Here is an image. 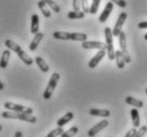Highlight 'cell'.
Instances as JSON below:
<instances>
[{
  "label": "cell",
  "mask_w": 147,
  "mask_h": 137,
  "mask_svg": "<svg viewBox=\"0 0 147 137\" xmlns=\"http://www.w3.org/2000/svg\"><path fill=\"white\" fill-rule=\"evenodd\" d=\"M17 114H18V113H16V112L5 111L1 114V116L5 119H17Z\"/></svg>",
  "instance_id": "f1b7e54d"
},
{
  "label": "cell",
  "mask_w": 147,
  "mask_h": 137,
  "mask_svg": "<svg viewBox=\"0 0 147 137\" xmlns=\"http://www.w3.org/2000/svg\"><path fill=\"white\" fill-rule=\"evenodd\" d=\"M52 36L55 39H60V41H70V33L69 32H62V31H55L53 32Z\"/></svg>",
  "instance_id": "44dd1931"
},
{
  "label": "cell",
  "mask_w": 147,
  "mask_h": 137,
  "mask_svg": "<svg viewBox=\"0 0 147 137\" xmlns=\"http://www.w3.org/2000/svg\"><path fill=\"white\" fill-rule=\"evenodd\" d=\"M144 38H145V41H147V33L145 34V36H144Z\"/></svg>",
  "instance_id": "f35d334b"
},
{
  "label": "cell",
  "mask_w": 147,
  "mask_h": 137,
  "mask_svg": "<svg viewBox=\"0 0 147 137\" xmlns=\"http://www.w3.org/2000/svg\"><path fill=\"white\" fill-rule=\"evenodd\" d=\"M145 93H146V94H147V88H146V90H145Z\"/></svg>",
  "instance_id": "60d3db41"
},
{
  "label": "cell",
  "mask_w": 147,
  "mask_h": 137,
  "mask_svg": "<svg viewBox=\"0 0 147 137\" xmlns=\"http://www.w3.org/2000/svg\"><path fill=\"white\" fill-rule=\"evenodd\" d=\"M106 53H107V52H106V49H101V50H99V51L97 52L95 55L91 59V61L88 62V67H90L91 69H94V68L99 64L100 61L105 57Z\"/></svg>",
  "instance_id": "8992f818"
},
{
  "label": "cell",
  "mask_w": 147,
  "mask_h": 137,
  "mask_svg": "<svg viewBox=\"0 0 147 137\" xmlns=\"http://www.w3.org/2000/svg\"><path fill=\"white\" fill-rule=\"evenodd\" d=\"M130 115H131V120H132V124L134 129H138L140 128L141 124V119H140V114H139V111L138 108H132L130 111Z\"/></svg>",
  "instance_id": "8fae6325"
},
{
  "label": "cell",
  "mask_w": 147,
  "mask_h": 137,
  "mask_svg": "<svg viewBox=\"0 0 147 137\" xmlns=\"http://www.w3.org/2000/svg\"><path fill=\"white\" fill-rule=\"evenodd\" d=\"M82 48L83 49H106V44H103L101 41H85L82 43Z\"/></svg>",
  "instance_id": "ba28073f"
},
{
  "label": "cell",
  "mask_w": 147,
  "mask_h": 137,
  "mask_svg": "<svg viewBox=\"0 0 147 137\" xmlns=\"http://www.w3.org/2000/svg\"><path fill=\"white\" fill-rule=\"evenodd\" d=\"M70 41L83 43V41H88V35L85 33H80V32H71L70 33Z\"/></svg>",
  "instance_id": "ffe728a7"
},
{
  "label": "cell",
  "mask_w": 147,
  "mask_h": 137,
  "mask_svg": "<svg viewBox=\"0 0 147 137\" xmlns=\"http://www.w3.org/2000/svg\"><path fill=\"white\" fill-rule=\"evenodd\" d=\"M42 1H44L45 3L47 4L48 7H50L55 13H60V12H61V7H60V5L57 3V2H55L53 0H42Z\"/></svg>",
  "instance_id": "d4e9b609"
},
{
  "label": "cell",
  "mask_w": 147,
  "mask_h": 137,
  "mask_svg": "<svg viewBox=\"0 0 147 137\" xmlns=\"http://www.w3.org/2000/svg\"><path fill=\"white\" fill-rule=\"evenodd\" d=\"M81 9H82V12L84 14L90 13V7H88V0H81Z\"/></svg>",
  "instance_id": "1f68e13d"
},
{
  "label": "cell",
  "mask_w": 147,
  "mask_h": 137,
  "mask_svg": "<svg viewBox=\"0 0 147 137\" xmlns=\"http://www.w3.org/2000/svg\"><path fill=\"white\" fill-rule=\"evenodd\" d=\"M90 115L92 116H97V117H105L107 118L111 115V113L109 110H99V108H91L90 110Z\"/></svg>",
  "instance_id": "4fadbf2b"
},
{
  "label": "cell",
  "mask_w": 147,
  "mask_h": 137,
  "mask_svg": "<svg viewBox=\"0 0 147 137\" xmlns=\"http://www.w3.org/2000/svg\"><path fill=\"white\" fill-rule=\"evenodd\" d=\"M43 38H44V34L42 33V32H38V33L34 34L33 39L31 41V43H30V45H29L30 51H34V50L37 48V46L40 45V41H43Z\"/></svg>",
  "instance_id": "30bf717a"
},
{
  "label": "cell",
  "mask_w": 147,
  "mask_h": 137,
  "mask_svg": "<svg viewBox=\"0 0 147 137\" xmlns=\"http://www.w3.org/2000/svg\"><path fill=\"white\" fill-rule=\"evenodd\" d=\"M63 132H64V131H63V128L59 126V128H57V129H55V130H52L51 132H49V133H48V135L46 137H58V136H61Z\"/></svg>",
  "instance_id": "f546056e"
},
{
  "label": "cell",
  "mask_w": 147,
  "mask_h": 137,
  "mask_svg": "<svg viewBox=\"0 0 147 137\" xmlns=\"http://www.w3.org/2000/svg\"><path fill=\"white\" fill-rule=\"evenodd\" d=\"M73 118H74V113H71V112H68V113H66L65 115L63 116V117H61V118L57 121V124H58V126H61V128H63L65 124H67L69 121H71V119H73Z\"/></svg>",
  "instance_id": "9a60e30c"
},
{
  "label": "cell",
  "mask_w": 147,
  "mask_h": 137,
  "mask_svg": "<svg viewBox=\"0 0 147 137\" xmlns=\"http://www.w3.org/2000/svg\"><path fill=\"white\" fill-rule=\"evenodd\" d=\"M85 16V14L82 11H70L67 14V17L69 19H82Z\"/></svg>",
  "instance_id": "484cf974"
},
{
  "label": "cell",
  "mask_w": 147,
  "mask_h": 137,
  "mask_svg": "<svg viewBox=\"0 0 147 137\" xmlns=\"http://www.w3.org/2000/svg\"><path fill=\"white\" fill-rule=\"evenodd\" d=\"M17 55H18V57L20 59H22L24 63L26 64V65H28V66H30V65H32L33 64V62H34V59L31 57L30 55H28L26 52L24 51V50H20V51H18L17 53H16Z\"/></svg>",
  "instance_id": "2e32d148"
},
{
  "label": "cell",
  "mask_w": 147,
  "mask_h": 137,
  "mask_svg": "<svg viewBox=\"0 0 147 137\" xmlns=\"http://www.w3.org/2000/svg\"><path fill=\"white\" fill-rule=\"evenodd\" d=\"M4 46H5L7 49H9L10 51H14L15 53H17L18 51L22 50V47H20L18 44H16V43H14L13 41H11V39H7V41H4Z\"/></svg>",
  "instance_id": "d6986e66"
},
{
  "label": "cell",
  "mask_w": 147,
  "mask_h": 137,
  "mask_svg": "<svg viewBox=\"0 0 147 137\" xmlns=\"http://www.w3.org/2000/svg\"><path fill=\"white\" fill-rule=\"evenodd\" d=\"M14 137H22V133L20 132V131H17V132L15 133Z\"/></svg>",
  "instance_id": "8d00e7d4"
},
{
  "label": "cell",
  "mask_w": 147,
  "mask_h": 137,
  "mask_svg": "<svg viewBox=\"0 0 147 137\" xmlns=\"http://www.w3.org/2000/svg\"><path fill=\"white\" fill-rule=\"evenodd\" d=\"M118 44H119V51L121 52V55L124 57L125 63L129 64L131 63V57L128 53V49H127V39H126L125 32L121 31L119 35H118Z\"/></svg>",
  "instance_id": "3957f363"
},
{
  "label": "cell",
  "mask_w": 147,
  "mask_h": 137,
  "mask_svg": "<svg viewBox=\"0 0 147 137\" xmlns=\"http://www.w3.org/2000/svg\"><path fill=\"white\" fill-rule=\"evenodd\" d=\"M78 131H79V129H78L77 126H73V128H70L69 130L63 132L62 135L60 137H74L78 133Z\"/></svg>",
  "instance_id": "4316f807"
},
{
  "label": "cell",
  "mask_w": 147,
  "mask_h": 137,
  "mask_svg": "<svg viewBox=\"0 0 147 137\" xmlns=\"http://www.w3.org/2000/svg\"><path fill=\"white\" fill-rule=\"evenodd\" d=\"M126 103L129 104V105H131V106H134L136 108H143V102L141 100H139V99H136V98H133V97L131 96H128L127 98L125 99Z\"/></svg>",
  "instance_id": "ac0fdd59"
},
{
  "label": "cell",
  "mask_w": 147,
  "mask_h": 137,
  "mask_svg": "<svg viewBox=\"0 0 147 137\" xmlns=\"http://www.w3.org/2000/svg\"><path fill=\"white\" fill-rule=\"evenodd\" d=\"M127 16H128V15H127V13H125V12H123V13L119 14V16H118V18H117V21H116L113 30H112V35H113V36H118V35H119V33L121 32V28H123V26H124V23H125V21H126V19H127Z\"/></svg>",
  "instance_id": "5b68a950"
},
{
  "label": "cell",
  "mask_w": 147,
  "mask_h": 137,
  "mask_svg": "<svg viewBox=\"0 0 147 137\" xmlns=\"http://www.w3.org/2000/svg\"><path fill=\"white\" fill-rule=\"evenodd\" d=\"M1 130H2V126H0V131H1Z\"/></svg>",
  "instance_id": "ab89813d"
},
{
  "label": "cell",
  "mask_w": 147,
  "mask_h": 137,
  "mask_svg": "<svg viewBox=\"0 0 147 137\" xmlns=\"http://www.w3.org/2000/svg\"><path fill=\"white\" fill-rule=\"evenodd\" d=\"M113 7H114V4L112 3V2H108L107 4H106V7H105V9H103V11L102 13L100 14L99 16V22H106V20H107L108 18H109V16H110L111 14V12L113 11Z\"/></svg>",
  "instance_id": "9c48e42d"
},
{
  "label": "cell",
  "mask_w": 147,
  "mask_h": 137,
  "mask_svg": "<svg viewBox=\"0 0 147 137\" xmlns=\"http://www.w3.org/2000/svg\"><path fill=\"white\" fill-rule=\"evenodd\" d=\"M4 108H7V111L16 112V113H25V114H32L33 110L31 108H27L20 104L12 103V102H5L4 103Z\"/></svg>",
  "instance_id": "277c9868"
},
{
  "label": "cell",
  "mask_w": 147,
  "mask_h": 137,
  "mask_svg": "<svg viewBox=\"0 0 147 137\" xmlns=\"http://www.w3.org/2000/svg\"><path fill=\"white\" fill-rule=\"evenodd\" d=\"M146 133H147V126H143L140 128V130H136V134L133 135V137H143Z\"/></svg>",
  "instance_id": "4dcf8cb0"
},
{
  "label": "cell",
  "mask_w": 147,
  "mask_h": 137,
  "mask_svg": "<svg viewBox=\"0 0 147 137\" xmlns=\"http://www.w3.org/2000/svg\"><path fill=\"white\" fill-rule=\"evenodd\" d=\"M108 126H109V121H108V120H106V119H105V120H101V121H99L96 126H93L91 130H88V135L90 137H94L96 134L99 133L100 131L103 130L105 128H107Z\"/></svg>",
  "instance_id": "52a82bcc"
},
{
  "label": "cell",
  "mask_w": 147,
  "mask_h": 137,
  "mask_svg": "<svg viewBox=\"0 0 147 137\" xmlns=\"http://www.w3.org/2000/svg\"><path fill=\"white\" fill-rule=\"evenodd\" d=\"M111 2L112 3H115L117 4L119 7H127V2H126L125 0H111Z\"/></svg>",
  "instance_id": "d6a6232c"
},
{
  "label": "cell",
  "mask_w": 147,
  "mask_h": 137,
  "mask_svg": "<svg viewBox=\"0 0 147 137\" xmlns=\"http://www.w3.org/2000/svg\"><path fill=\"white\" fill-rule=\"evenodd\" d=\"M37 5H38V7H40V12L43 13V16H44V17H46V18H49V17L51 16V12L49 11L48 5L45 3L44 1L40 0V1H38V3H37Z\"/></svg>",
  "instance_id": "603a6c76"
},
{
  "label": "cell",
  "mask_w": 147,
  "mask_h": 137,
  "mask_svg": "<svg viewBox=\"0 0 147 137\" xmlns=\"http://www.w3.org/2000/svg\"><path fill=\"white\" fill-rule=\"evenodd\" d=\"M11 57V51L7 49L2 52V55H1V59H0V68H7V64H9V59Z\"/></svg>",
  "instance_id": "5bb4252c"
},
{
  "label": "cell",
  "mask_w": 147,
  "mask_h": 137,
  "mask_svg": "<svg viewBox=\"0 0 147 137\" xmlns=\"http://www.w3.org/2000/svg\"><path fill=\"white\" fill-rule=\"evenodd\" d=\"M136 129H134V128H133V129H131V130L129 131L128 133L126 134L125 137H133V135L136 134Z\"/></svg>",
  "instance_id": "e575fe53"
},
{
  "label": "cell",
  "mask_w": 147,
  "mask_h": 137,
  "mask_svg": "<svg viewBox=\"0 0 147 137\" xmlns=\"http://www.w3.org/2000/svg\"><path fill=\"white\" fill-rule=\"evenodd\" d=\"M60 80V74L58 72H53L51 74V77H50V80L48 82L47 84V87L45 89L44 94H43V98L48 100V99H50L52 96V94L55 92V87H57V84H58V82Z\"/></svg>",
  "instance_id": "7a4b0ae2"
},
{
  "label": "cell",
  "mask_w": 147,
  "mask_h": 137,
  "mask_svg": "<svg viewBox=\"0 0 147 137\" xmlns=\"http://www.w3.org/2000/svg\"><path fill=\"white\" fill-rule=\"evenodd\" d=\"M38 29H40V17L37 14H33L31 16V33H38Z\"/></svg>",
  "instance_id": "7c38bea8"
},
{
  "label": "cell",
  "mask_w": 147,
  "mask_h": 137,
  "mask_svg": "<svg viewBox=\"0 0 147 137\" xmlns=\"http://www.w3.org/2000/svg\"><path fill=\"white\" fill-rule=\"evenodd\" d=\"M138 27H139L140 29H147V21L139 22V25H138Z\"/></svg>",
  "instance_id": "d590c367"
},
{
  "label": "cell",
  "mask_w": 147,
  "mask_h": 137,
  "mask_svg": "<svg viewBox=\"0 0 147 137\" xmlns=\"http://www.w3.org/2000/svg\"><path fill=\"white\" fill-rule=\"evenodd\" d=\"M4 88V86H3V83L1 82V80H0V90H2V89Z\"/></svg>",
  "instance_id": "74e56055"
},
{
  "label": "cell",
  "mask_w": 147,
  "mask_h": 137,
  "mask_svg": "<svg viewBox=\"0 0 147 137\" xmlns=\"http://www.w3.org/2000/svg\"><path fill=\"white\" fill-rule=\"evenodd\" d=\"M17 119L22 120V121H27L30 123L36 122V117L33 116L32 114H25V113H18L17 114Z\"/></svg>",
  "instance_id": "e0dca14e"
},
{
  "label": "cell",
  "mask_w": 147,
  "mask_h": 137,
  "mask_svg": "<svg viewBox=\"0 0 147 137\" xmlns=\"http://www.w3.org/2000/svg\"><path fill=\"white\" fill-rule=\"evenodd\" d=\"M115 61H116V65L119 69H123L125 67V61H124V57L121 55V52L119 50H116L115 51Z\"/></svg>",
  "instance_id": "cb8c5ba5"
},
{
  "label": "cell",
  "mask_w": 147,
  "mask_h": 137,
  "mask_svg": "<svg viewBox=\"0 0 147 137\" xmlns=\"http://www.w3.org/2000/svg\"><path fill=\"white\" fill-rule=\"evenodd\" d=\"M34 61H35L36 65L38 66V68H40L43 72H48V71H49V66H48V64L45 62L44 59H43V57H40V56H36Z\"/></svg>",
  "instance_id": "7402d4cb"
},
{
  "label": "cell",
  "mask_w": 147,
  "mask_h": 137,
  "mask_svg": "<svg viewBox=\"0 0 147 137\" xmlns=\"http://www.w3.org/2000/svg\"><path fill=\"white\" fill-rule=\"evenodd\" d=\"M100 1H101V0H93L92 1V4H91V7H90V13H91V14H96V13H97L98 9H99Z\"/></svg>",
  "instance_id": "83f0119b"
},
{
  "label": "cell",
  "mask_w": 147,
  "mask_h": 137,
  "mask_svg": "<svg viewBox=\"0 0 147 137\" xmlns=\"http://www.w3.org/2000/svg\"><path fill=\"white\" fill-rule=\"evenodd\" d=\"M73 7L74 11H80L81 0H73Z\"/></svg>",
  "instance_id": "836d02e7"
},
{
  "label": "cell",
  "mask_w": 147,
  "mask_h": 137,
  "mask_svg": "<svg viewBox=\"0 0 147 137\" xmlns=\"http://www.w3.org/2000/svg\"><path fill=\"white\" fill-rule=\"evenodd\" d=\"M105 37H106V52L108 54V57L110 61H113L115 59V50L113 46V35L112 30L110 27L105 28Z\"/></svg>",
  "instance_id": "6da1fadb"
}]
</instances>
